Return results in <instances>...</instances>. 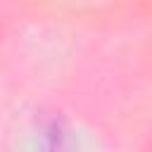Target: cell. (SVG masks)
I'll use <instances>...</instances> for the list:
<instances>
[{
  "mask_svg": "<svg viewBox=\"0 0 152 152\" xmlns=\"http://www.w3.org/2000/svg\"><path fill=\"white\" fill-rule=\"evenodd\" d=\"M38 152H78L71 128L59 114H48L38 126Z\"/></svg>",
  "mask_w": 152,
  "mask_h": 152,
  "instance_id": "1",
  "label": "cell"
}]
</instances>
